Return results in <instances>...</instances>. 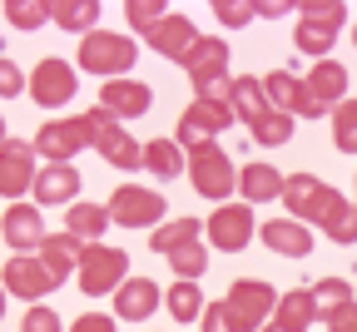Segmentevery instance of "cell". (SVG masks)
<instances>
[{"label": "cell", "instance_id": "obj_1", "mask_svg": "<svg viewBox=\"0 0 357 332\" xmlns=\"http://www.w3.org/2000/svg\"><path fill=\"white\" fill-rule=\"evenodd\" d=\"M79 119H84V134H89V149H100L105 164H114V169H144V144H134V139L124 134L119 114H109L105 105H95Z\"/></svg>", "mask_w": 357, "mask_h": 332}, {"label": "cell", "instance_id": "obj_2", "mask_svg": "<svg viewBox=\"0 0 357 332\" xmlns=\"http://www.w3.org/2000/svg\"><path fill=\"white\" fill-rule=\"evenodd\" d=\"M283 204H288V213H293L298 223H323V228L347 209V199L337 194V188L323 183V179H312V174H288Z\"/></svg>", "mask_w": 357, "mask_h": 332}, {"label": "cell", "instance_id": "obj_3", "mask_svg": "<svg viewBox=\"0 0 357 332\" xmlns=\"http://www.w3.org/2000/svg\"><path fill=\"white\" fill-rule=\"evenodd\" d=\"M139 60V45L129 35H114V30H95L84 35L79 45V70L84 75H105V80H124V70Z\"/></svg>", "mask_w": 357, "mask_h": 332}, {"label": "cell", "instance_id": "obj_4", "mask_svg": "<svg viewBox=\"0 0 357 332\" xmlns=\"http://www.w3.org/2000/svg\"><path fill=\"white\" fill-rule=\"evenodd\" d=\"M129 282V253L124 248H109V243H84V258H79V288L89 298H105V293H119Z\"/></svg>", "mask_w": 357, "mask_h": 332}, {"label": "cell", "instance_id": "obj_5", "mask_svg": "<svg viewBox=\"0 0 357 332\" xmlns=\"http://www.w3.org/2000/svg\"><path fill=\"white\" fill-rule=\"evenodd\" d=\"M223 303H229L234 332H263V327H268V317L278 312V303H283V298H273V288H268V282H258V278H238Z\"/></svg>", "mask_w": 357, "mask_h": 332}, {"label": "cell", "instance_id": "obj_6", "mask_svg": "<svg viewBox=\"0 0 357 332\" xmlns=\"http://www.w3.org/2000/svg\"><path fill=\"white\" fill-rule=\"evenodd\" d=\"M234 124V105H208V100H194L184 114H178V149H213V139Z\"/></svg>", "mask_w": 357, "mask_h": 332}, {"label": "cell", "instance_id": "obj_7", "mask_svg": "<svg viewBox=\"0 0 357 332\" xmlns=\"http://www.w3.org/2000/svg\"><path fill=\"white\" fill-rule=\"evenodd\" d=\"M164 199L154 194V188H139V183H124L114 188V199H109V218L119 228H159L164 223Z\"/></svg>", "mask_w": 357, "mask_h": 332}, {"label": "cell", "instance_id": "obj_8", "mask_svg": "<svg viewBox=\"0 0 357 332\" xmlns=\"http://www.w3.org/2000/svg\"><path fill=\"white\" fill-rule=\"evenodd\" d=\"M35 159H40V149L30 144V139L10 134L6 144H0V194H6V199H20L25 188H35V179H40Z\"/></svg>", "mask_w": 357, "mask_h": 332}, {"label": "cell", "instance_id": "obj_9", "mask_svg": "<svg viewBox=\"0 0 357 332\" xmlns=\"http://www.w3.org/2000/svg\"><path fill=\"white\" fill-rule=\"evenodd\" d=\"M189 174H194V188L204 199H229L234 194V183H238V174H234V159L223 154L218 144L213 149H199V154H189Z\"/></svg>", "mask_w": 357, "mask_h": 332}, {"label": "cell", "instance_id": "obj_10", "mask_svg": "<svg viewBox=\"0 0 357 332\" xmlns=\"http://www.w3.org/2000/svg\"><path fill=\"white\" fill-rule=\"evenodd\" d=\"M6 288L35 308L45 293H55L60 282H55V273H50V268L40 263V253H10V258H6Z\"/></svg>", "mask_w": 357, "mask_h": 332}, {"label": "cell", "instance_id": "obj_11", "mask_svg": "<svg viewBox=\"0 0 357 332\" xmlns=\"http://www.w3.org/2000/svg\"><path fill=\"white\" fill-rule=\"evenodd\" d=\"M204 233H208V243L223 248V253L248 248V239H253V204H218L213 218L204 223Z\"/></svg>", "mask_w": 357, "mask_h": 332}, {"label": "cell", "instance_id": "obj_12", "mask_svg": "<svg viewBox=\"0 0 357 332\" xmlns=\"http://www.w3.org/2000/svg\"><path fill=\"white\" fill-rule=\"evenodd\" d=\"M89 144V134H84V119H50V124H40L35 134V149L45 164H75V154Z\"/></svg>", "mask_w": 357, "mask_h": 332}, {"label": "cell", "instance_id": "obj_13", "mask_svg": "<svg viewBox=\"0 0 357 332\" xmlns=\"http://www.w3.org/2000/svg\"><path fill=\"white\" fill-rule=\"evenodd\" d=\"M75 89L79 84H75V65L70 60H40L35 75H30V94H35V105H45V110L70 105Z\"/></svg>", "mask_w": 357, "mask_h": 332}, {"label": "cell", "instance_id": "obj_14", "mask_svg": "<svg viewBox=\"0 0 357 332\" xmlns=\"http://www.w3.org/2000/svg\"><path fill=\"white\" fill-rule=\"evenodd\" d=\"M0 233L15 253H40V243L50 239L45 233V218H40V204H10L6 218H0Z\"/></svg>", "mask_w": 357, "mask_h": 332}, {"label": "cell", "instance_id": "obj_15", "mask_svg": "<svg viewBox=\"0 0 357 332\" xmlns=\"http://www.w3.org/2000/svg\"><path fill=\"white\" fill-rule=\"evenodd\" d=\"M184 70H189L194 89H204V84H213V80H229V45H223L218 35H204L194 50H189Z\"/></svg>", "mask_w": 357, "mask_h": 332}, {"label": "cell", "instance_id": "obj_16", "mask_svg": "<svg viewBox=\"0 0 357 332\" xmlns=\"http://www.w3.org/2000/svg\"><path fill=\"white\" fill-rule=\"evenodd\" d=\"M149 45H154V50L164 55V60H178V65H184L189 60V50H194V45L204 40L199 30H194V20L189 15H178V10H169V20L154 30V35H144Z\"/></svg>", "mask_w": 357, "mask_h": 332}, {"label": "cell", "instance_id": "obj_17", "mask_svg": "<svg viewBox=\"0 0 357 332\" xmlns=\"http://www.w3.org/2000/svg\"><path fill=\"white\" fill-rule=\"evenodd\" d=\"M35 204H65V209H75L79 204V169L75 164H40Z\"/></svg>", "mask_w": 357, "mask_h": 332}, {"label": "cell", "instance_id": "obj_18", "mask_svg": "<svg viewBox=\"0 0 357 332\" xmlns=\"http://www.w3.org/2000/svg\"><path fill=\"white\" fill-rule=\"evenodd\" d=\"M149 84H139V80H109V84H100V105L109 110V114H119V119H139V114H149Z\"/></svg>", "mask_w": 357, "mask_h": 332}, {"label": "cell", "instance_id": "obj_19", "mask_svg": "<svg viewBox=\"0 0 357 332\" xmlns=\"http://www.w3.org/2000/svg\"><path fill=\"white\" fill-rule=\"evenodd\" d=\"M258 239L273 248V253H283V258H307V253H312V233H307V223H298V218H268V223L258 228Z\"/></svg>", "mask_w": 357, "mask_h": 332}, {"label": "cell", "instance_id": "obj_20", "mask_svg": "<svg viewBox=\"0 0 357 332\" xmlns=\"http://www.w3.org/2000/svg\"><path fill=\"white\" fill-rule=\"evenodd\" d=\"M154 308H159L154 278H129L114 293V317H124V322H144V317H154Z\"/></svg>", "mask_w": 357, "mask_h": 332}, {"label": "cell", "instance_id": "obj_21", "mask_svg": "<svg viewBox=\"0 0 357 332\" xmlns=\"http://www.w3.org/2000/svg\"><path fill=\"white\" fill-rule=\"evenodd\" d=\"M283 188H288V179L273 164H243L238 169V194L248 204H273V199H283Z\"/></svg>", "mask_w": 357, "mask_h": 332}, {"label": "cell", "instance_id": "obj_22", "mask_svg": "<svg viewBox=\"0 0 357 332\" xmlns=\"http://www.w3.org/2000/svg\"><path fill=\"white\" fill-rule=\"evenodd\" d=\"M79 258H84V243L75 233H50V239L40 243V263L55 273V282H65L70 273H79Z\"/></svg>", "mask_w": 357, "mask_h": 332}, {"label": "cell", "instance_id": "obj_23", "mask_svg": "<svg viewBox=\"0 0 357 332\" xmlns=\"http://www.w3.org/2000/svg\"><path fill=\"white\" fill-rule=\"evenodd\" d=\"M307 89H312V100L333 114V110L347 100V70H342L337 60H318V65H312V75H307Z\"/></svg>", "mask_w": 357, "mask_h": 332}, {"label": "cell", "instance_id": "obj_24", "mask_svg": "<svg viewBox=\"0 0 357 332\" xmlns=\"http://www.w3.org/2000/svg\"><path fill=\"white\" fill-rule=\"evenodd\" d=\"M234 114H238L248 129H258L268 114H273V105H268V89H263V80H253V75H238V80H234Z\"/></svg>", "mask_w": 357, "mask_h": 332}, {"label": "cell", "instance_id": "obj_25", "mask_svg": "<svg viewBox=\"0 0 357 332\" xmlns=\"http://www.w3.org/2000/svg\"><path fill=\"white\" fill-rule=\"evenodd\" d=\"M109 228V204H75L65 209V233H75L79 243H100Z\"/></svg>", "mask_w": 357, "mask_h": 332}, {"label": "cell", "instance_id": "obj_26", "mask_svg": "<svg viewBox=\"0 0 357 332\" xmlns=\"http://www.w3.org/2000/svg\"><path fill=\"white\" fill-rule=\"evenodd\" d=\"M199 239H204V223H199V218H169V223H159V228H154L149 248L169 258V253H178L184 243H199Z\"/></svg>", "mask_w": 357, "mask_h": 332}, {"label": "cell", "instance_id": "obj_27", "mask_svg": "<svg viewBox=\"0 0 357 332\" xmlns=\"http://www.w3.org/2000/svg\"><path fill=\"white\" fill-rule=\"evenodd\" d=\"M273 322H283V327H298V332H307V322H323V312H318V298H312V288L283 293V303H278Z\"/></svg>", "mask_w": 357, "mask_h": 332}, {"label": "cell", "instance_id": "obj_28", "mask_svg": "<svg viewBox=\"0 0 357 332\" xmlns=\"http://www.w3.org/2000/svg\"><path fill=\"white\" fill-rule=\"evenodd\" d=\"M50 10H55L60 30L95 35V25H100V0H50Z\"/></svg>", "mask_w": 357, "mask_h": 332}, {"label": "cell", "instance_id": "obj_29", "mask_svg": "<svg viewBox=\"0 0 357 332\" xmlns=\"http://www.w3.org/2000/svg\"><path fill=\"white\" fill-rule=\"evenodd\" d=\"M184 149H178V139H149L144 144V169L159 174V179H178L184 174Z\"/></svg>", "mask_w": 357, "mask_h": 332}, {"label": "cell", "instance_id": "obj_30", "mask_svg": "<svg viewBox=\"0 0 357 332\" xmlns=\"http://www.w3.org/2000/svg\"><path fill=\"white\" fill-rule=\"evenodd\" d=\"M263 89H268V105H273V110L293 114V110H298V94H303V75H293V70H273V75L263 80Z\"/></svg>", "mask_w": 357, "mask_h": 332}, {"label": "cell", "instance_id": "obj_31", "mask_svg": "<svg viewBox=\"0 0 357 332\" xmlns=\"http://www.w3.org/2000/svg\"><path fill=\"white\" fill-rule=\"evenodd\" d=\"M312 298H318V312H323V322H328V317H337V312L352 308V282L323 278V282H312Z\"/></svg>", "mask_w": 357, "mask_h": 332}, {"label": "cell", "instance_id": "obj_32", "mask_svg": "<svg viewBox=\"0 0 357 332\" xmlns=\"http://www.w3.org/2000/svg\"><path fill=\"white\" fill-rule=\"evenodd\" d=\"M169 312L178 317V322H204V312H208V303H204V293H199V282H174L169 288Z\"/></svg>", "mask_w": 357, "mask_h": 332}, {"label": "cell", "instance_id": "obj_33", "mask_svg": "<svg viewBox=\"0 0 357 332\" xmlns=\"http://www.w3.org/2000/svg\"><path fill=\"white\" fill-rule=\"evenodd\" d=\"M298 20L323 25V30H333V35H337V25L347 20V6H342V0H303V6H298Z\"/></svg>", "mask_w": 357, "mask_h": 332}, {"label": "cell", "instance_id": "obj_34", "mask_svg": "<svg viewBox=\"0 0 357 332\" xmlns=\"http://www.w3.org/2000/svg\"><path fill=\"white\" fill-rule=\"evenodd\" d=\"M6 20H10L15 30H40L45 20H55V10H50V0H10V6H6Z\"/></svg>", "mask_w": 357, "mask_h": 332}, {"label": "cell", "instance_id": "obj_35", "mask_svg": "<svg viewBox=\"0 0 357 332\" xmlns=\"http://www.w3.org/2000/svg\"><path fill=\"white\" fill-rule=\"evenodd\" d=\"M169 268L178 273V282H199L204 268H208V248L204 243H184L178 253H169Z\"/></svg>", "mask_w": 357, "mask_h": 332}, {"label": "cell", "instance_id": "obj_36", "mask_svg": "<svg viewBox=\"0 0 357 332\" xmlns=\"http://www.w3.org/2000/svg\"><path fill=\"white\" fill-rule=\"evenodd\" d=\"M333 144L342 154H357V100H342L333 110Z\"/></svg>", "mask_w": 357, "mask_h": 332}, {"label": "cell", "instance_id": "obj_37", "mask_svg": "<svg viewBox=\"0 0 357 332\" xmlns=\"http://www.w3.org/2000/svg\"><path fill=\"white\" fill-rule=\"evenodd\" d=\"M124 15H129V25L139 30V35H154V30L169 20L164 0H129V6H124Z\"/></svg>", "mask_w": 357, "mask_h": 332}, {"label": "cell", "instance_id": "obj_38", "mask_svg": "<svg viewBox=\"0 0 357 332\" xmlns=\"http://www.w3.org/2000/svg\"><path fill=\"white\" fill-rule=\"evenodd\" d=\"M293 45H298L303 55H318V60H328V50H333V30L298 20V30H293Z\"/></svg>", "mask_w": 357, "mask_h": 332}, {"label": "cell", "instance_id": "obj_39", "mask_svg": "<svg viewBox=\"0 0 357 332\" xmlns=\"http://www.w3.org/2000/svg\"><path fill=\"white\" fill-rule=\"evenodd\" d=\"M253 139H258V144H288V139H293V114H283V110H273V114H268L258 129H253Z\"/></svg>", "mask_w": 357, "mask_h": 332}, {"label": "cell", "instance_id": "obj_40", "mask_svg": "<svg viewBox=\"0 0 357 332\" xmlns=\"http://www.w3.org/2000/svg\"><path fill=\"white\" fill-rule=\"evenodd\" d=\"M213 15H218V25L243 30L248 20H258V6H248V0H213Z\"/></svg>", "mask_w": 357, "mask_h": 332}, {"label": "cell", "instance_id": "obj_41", "mask_svg": "<svg viewBox=\"0 0 357 332\" xmlns=\"http://www.w3.org/2000/svg\"><path fill=\"white\" fill-rule=\"evenodd\" d=\"M328 239H333V243H342V248H352V243H357V204H347V209L328 223Z\"/></svg>", "mask_w": 357, "mask_h": 332}, {"label": "cell", "instance_id": "obj_42", "mask_svg": "<svg viewBox=\"0 0 357 332\" xmlns=\"http://www.w3.org/2000/svg\"><path fill=\"white\" fill-rule=\"evenodd\" d=\"M20 332H60V312H50V308H30L25 322H20Z\"/></svg>", "mask_w": 357, "mask_h": 332}, {"label": "cell", "instance_id": "obj_43", "mask_svg": "<svg viewBox=\"0 0 357 332\" xmlns=\"http://www.w3.org/2000/svg\"><path fill=\"white\" fill-rule=\"evenodd\" d=\"M20 89H30L25 75H20V65H15V60H0V94L10 100V94H20Z\"/></svg>", "mask_w": 357, "mask_h": 332}, {"label": "cell", "instance_id": "obj_44", "mask_svg": "<svg viewBox=\"0 0 357 332\" xmlns=\"http://www.w3.org/2000/svg\"><path fill=\"white\" fill-rule=\"evenodd\" d=\"M204 332H234L229 303H208V312H204Z\"/></svg>", "mask_w": 357, "mask_h": 332}, {"label": "cell", "instance_id": "obj_45", "mask_svg": "<svg viewBox=\"0 0 357 332\" xmlns=\"http://www.w3.org/2000/svg\"><path fill=\"white\" fill-rule=\"evenodd\" d=\"M70 332H119V322L114 317H105V312H84V317H75V327Z\"/></svg>", "mask_w": 357, "mask_h": 332}, {"label": "cell", "instance_id": "obj_46", "mask_svg": "<svg viewBox=\"0 0 357 332\" xmlns=\"http://www.w3.org/2000/svg\"><path fill=\"white\" fill-rule=\"evenodd\" d=\"M253 6H258V20H283L288 10H298L293 0H253Z\"/></svg>", "mask_w": 357, "mask_h": 332}, {"label": "cell", "instance_id": "obj_47", "mask_svg": "<svg viewBox=\"0 0 357 332\" xmlns=\"http://www.w3.org/2000/svg\"><path fill=\"white\" fill-rule=\"evenodd\" d=\"M328 332H357V303H352L347 312H337V317H328Z\"/></svg>", "mask_w": 357, "mask_h": 332}, {"label": "cell", "instance_id": "obj_48", "mask_svg": "<svg viewBox=\"0 0 357 332\" xmlns=\"http://www.w3.org/2000/svg\"><path fill=\"white\" fill-rule=\"evenodd\" d=\"M263 332H298V327H283V322H268Z\"/></svg>", "mask_w": 357, "mask_h": 332}, {"label": "cell", "instance_id": "obj_49", "mask_svg": "<svg viewBox=\"0 0 357 332\" xmlns=\"http://www.w3.org/2000/svg\"><path fill=\"white\" fill-rule=\"evenodd\" d=\"M352 45H357V30H352Z\"/></svg>", "mask_w": 357, "mask_h": 332}]
</instances>
